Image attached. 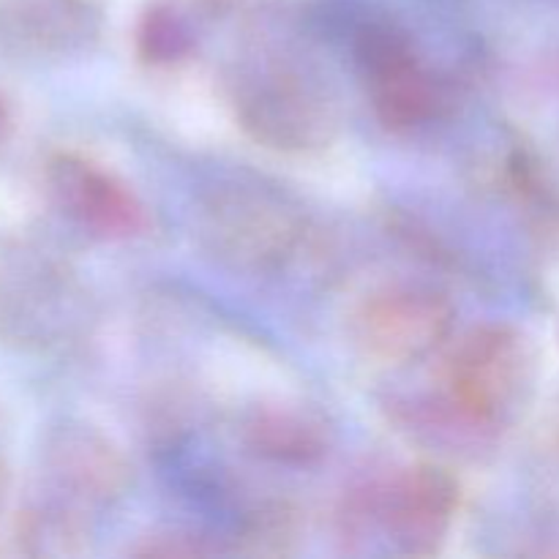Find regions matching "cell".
Masks as SVG:
<instances>
[{
	"label": "cell",
	"mask_w": 559,
	"mask_h": 559,
	"mask_svg": "<svg viewBox=\"0 0 559 559\" xmlns=\"http://www.w3.org/2000/svg\"><path fill=\"white\" fill-rule=\"evenodd\" d=\"M216 546L207 544L200 535L189 533H164L153 535L145 544L136 546L134 555L140 557H207L216 555Z\"/></svg>",
	"instance_id": "15"
},
{
	"label": "cell",
	"mask_w": 559,
	"mask_h": 559,
	"mask_svg": "<svg viewBox=\"0 0 559 559\" xmlns=\"http://www.w3.org/2000/svg\"><path fill=\"white\" fill-rule=\"evenodd\" d=\"M295 533H298V522H295L293 508L284 502H267V506L257 508L251 516H246L238 533L240 546H235V551L260 557L287 555Z\"/></svg>",
	"instance_id": "14"
},
{
	"label": "cell",
	"mask_w": 559,
	"mask_h": 559,
	"mask_svg": "<svg viewBox=\"0 0 559 559\" xmlns=\"http://www.w3.org/2000/svg\"><path fill=\"white\" fill-rule=\"evenodd\" d=\"M91 309L74 267L36 240L0 249V344L16 353H55L85 333Z\"/></svg>",
	"instance_id": "4"
},
{
	"label": "cell",
	"mask_w": 559,
	"mask_h": 559,
	"mask_svg": "<svg viewBox=\"0 0 559 559\" xmlns=\"http://www.w3.org/2000/svg\"><path fill=\"white\" fill-rule=\"evenodd\" d=\"M538 380L533 338L506 322L473 328L442 366V413L473 435H495L527 409Z\"/></svg>",
	"instance_id": "2"
},
{
	"label": "cell",
	"mask_w": 559,
	"mask_h": 559,
	"mask_svg": "<svg viewBox=\"0 0 559 559\" xmlns=\"http://www.w3.org/2000/svg\"><path fill=\"white\" fill-rule=\"evenodd\" d=\"M11 131H14V112H11L9 98L0 93V151H3L5 142L11 140Z\"/></svg>",
	"instance_id": "16"
},
{
	"label": "cell",
	"mask_w": 559,
	"mask_h": 559,
	"mask_svg": "<svg viewBox=\"0 0 559 559\" xmlns=\"http://www.w3.org/2000/svg\"><path fill=\"white\" fill-rule=\"evenodd\" d=\"M93 522L49 502H25L14 519V546L25 557H80L91 549Z\"/></svg>",
	"instance_id": "12"
},
{
	"label": "cell",
	"mask_w": 559,
	"mask_h": 559,
	"mask_svg": "<svg viewBox=\"0 0 559 559\" xmlns=\"http://www.w3.org/2000/svg\"><path fill=\"white\" fill-rule=\"evenodd\" d=\"M5 480H9V469H5V445H3V420H0V500H3Z\"/></svg>",
	"instance_id": "17"
},
{
	"label": "cell",
	"mask_w": 559,
	"mask_h": 559,
	"mask_svg": "<svg viewBox=\"0 0 559 559\" xmlns=\"http://www.w3.org/2000/svg\"><path fill=\"white\" fill-rule=\"evenodd\" d=\"M456 322L451 298L424 284L377 289L355 309L349 333L364 358L380 366H409L448 342Z\"/></svg>",
	"instance_id": "8"
},
{
	"label": "cell",
	"mask_w": 559,
	"mask_h": 559,
	"mask_svg": "<svg viewBox=\"0 0 559 559\" xmlns=\"http://www.w3.org/2000/svg\"><path fill=\"white\" fill-rule=\"evenodd\" d=\"M238 437L249 453L278 467H314L333 445V426L304 402H260L238 420Z\"/></svg>",
	"instance_id": "11"
},
{
	"label": "cell",
	"mask_w": 559,
	"mask_h": 559,
	"mask_svg": "<svg viewBox=\"0 0 559 559\" xmlns=\"http://www.w3.org/2000/svg\"><path fill=\"white\" fill-rule=\"evenodd\" d=\"M229 104L243 134L284 156H311L342 131L336 96L311 66L289 55H251L229 76Z\"/></svg>",
	"instance_id": "1"
},
{
	"label": "cell",
	"mask_w": 559,
	"mask_h": 559,
	"mask_svg": "<svg viewBox=\"0 0 559 559\" xmlns=\"http://www.w3.org/2000/svg\"><path fill=\"white\" fill-rule=\"evenodd\" d=\"M136 55L153 69H169L194 55L197 38L189 20L167 3L147 5L134 31Z\"/></svg>",
	"instance_id": "13"
},
{
	"label": "cell",
	"mask_w": 559,
	"mask_h": 559,
	"mask_svg": "<svg viewBox=\"0 0 559 559\" xmlns=\"http://www.w3.org/2000/svg\"><path fill=\"white\" fill-rule=\"evenodd\" d=\"M202 251L227 271L273 276L293 265L309 238V218L298 202L260 183H222L194 211Z\"/></svg>",
	"instance_id": "3"
},
{
	"label": "cell",
	"mask_w": 559,
	"mask_h": 559,
	"mask_svg": "<svg viewBox=\"0 0 559 559\" xmlns=\"http://www.w3.org/2000/svg\"><path fill=\"white\" fill-rule=\"evenodd\" d=\"M98 0H0V52L33 66L82 58L102 41Z\"/></svg>",
	"instance_id": "10"
},
{
	"label": "cell",
	"mask_w": 559,
	"mask_h": 559,
	"mask_svg": "<svg viewBox=\"0 0 559 559\" xmlns=\"http://www.w3.org/2000/svg\"><path fill=\"white\" fill-rule=\"evenodd\" d=\"M131 484V462L96 426L66 420L44 435L36 500L93 522V516L123 502Z\"/></svg>",
	"instance_id": "6"
},
{
	"label": "cell",
	"mask_w": 559,
	"mask_h": 559,
	"mask_svg": "<svg viewBox=\"0 0 559 559\" xmlns=\"http://www.w3.org/2000/svg\"><path fill=\"white\" fill-rule=\"evenodd\" d=\"M355 63L371 109L396 134L426 129L445 109V87L424 63L413 36L393 22H371L355 36Z\"/></svg>",
	"instance_id": "7"
},
{
	"label": "cell",
	"mask_w": 559,
	"mask_h": 559,
	"mask_svg": "<svg viewBox=\"0 0 559 559\" xmlns=\"http://www.w3.org/2000/svg\"><path fill=\"white\" fill-rule=\"evenodd\" d=\"M459 480L437 464H413L353 491L344 506L347 535L380 530L404 557L442 549L459 511Z\"/></svg>",
	"instance_id": "5"
},
{
	"label": "cell",
	"mask_w": 559,
	"mask_h": 559,
	"mask_svg": "<svg viewBox=\"0 0 559 559\" xmlns=\"http://www.w3.org/2000/svg\"><path fill=\"white\" fill-rule=\"evenodd\" d=\"M44 191L55 211L96 240H134L147 233L145 202L123 178L74 151H58L44 164Z\"/></svg>",
	"instance_id": "9"
}]
</instances>
